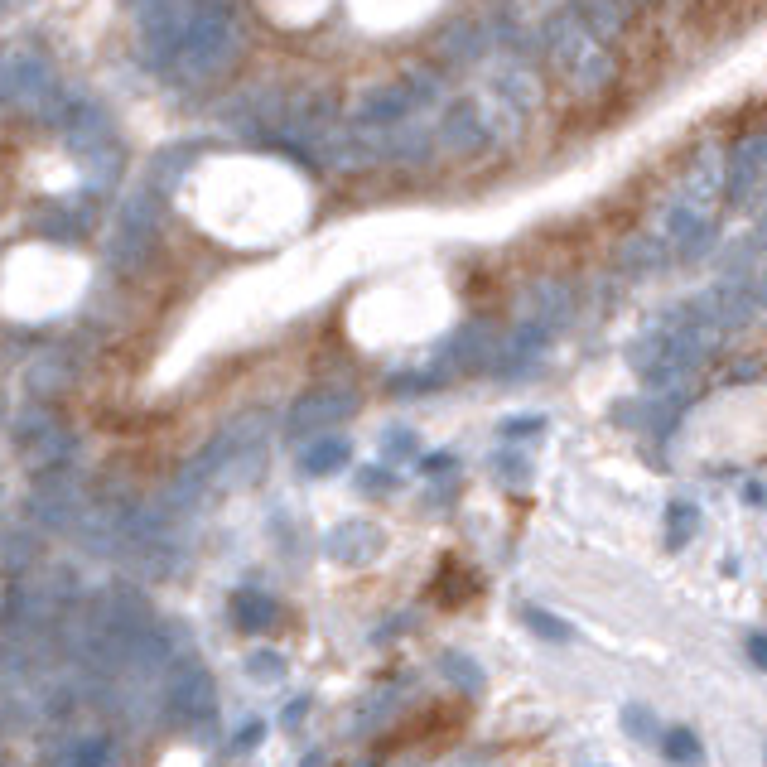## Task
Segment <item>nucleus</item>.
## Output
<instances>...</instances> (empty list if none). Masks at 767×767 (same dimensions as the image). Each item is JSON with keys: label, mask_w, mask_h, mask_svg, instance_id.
Segmentation results:
<instances>
[{"label": "nucleus", "mask_w": 767, "mask_h": 767, "mask_svg": "<svg viewBox=\"0 0 767 767\" xmlns=\"http://www.w3.org/2000/svg\"><path fill=\"white\" fill-rule=\"evenodd\" d=\"M661 758L671 767H705V739L690 729V724H671V729H661Z\"/></svg>", "instance_id": "1"}, {"label": "nucleus", "mask_w": 767, "mask_h": 767, "mask_svg": "<svg viewBox=\"0 0 767 767\" xmlns=\"http://www.w3.org/2000/svg\"><path fill=\"white\" fill-rule=\"evenodd\" d=\"M521 623L536 632L541 642H550V647H565V642H575L579 637V628L570 623V618L550 613V608H541V603H521Z\"/></svg>", "instance_id": "2"}, {"label": "nucleus", "mask_w": 767, "mask_h": 767, "mask_svg": "<svg viewBox=\"0 0 767 767\" xmlns=\"http://www.w3.org/2000/svg\"><path fill=\"white\" fill-rule=\"evenodd\" d=\"M695 531H700V507H695L690 497H676V502L666 507V550L681 555V550L695 541Z\"/></svg>", "instance_id": "3"}, {"label": "nucleus", "mask_w": 767, "mask_h": 767, "mask_svg": "<svg viewBox=\"0 0 767 767\" xmlns=\"http://www.w3.org/2000/svg\"><path fill=\"white\" fill-rule=\"evenodd\" d=\"M623 734L637 743H661V724L647 705H623Z\"/></svg>", "instance_id": "4"}, {"label": "nucleus", "mask_w": 767, "mask_h": 767, "mask_svg": "<svg viewBox=\"0 0 767 767\" xmlns=\"http://www.w3.org/2000/svg\"><path fill=\"white\" fill-rule=\"evenodd\" d=\"M444 666H454V676H459V685H464L468 695H478V690H483V676H478V666H473V661H464V657H449Z\"/></svg>", "instance_id": "5"}, {"label": "nucleus", "mask_w": 767, "mask_h": 767, "mask_svg": "<svg viewBox=\"0 0 767 767\" xmlns=\"http://www.w3.org/2000/svg\"><path fill=\"white\" fill-rule=\"evenodd\" d=\"M743 647H748V661H753L758 671H767V632H748Z\"/></svg>", "instance_id": "6"}, {"label": "nucleus", "mask_w": 767, "mask_h": 767, "mask_svg": "<svg viewBox=\"0 0 767 767\" xmlns=\"http://www.w3.org/2000/svg\"><path fill=\"white\" fill-rule=\"evenodd\" d=\"M763 758H767V743H763Z\"/></svg>", "instance_id": "7"}]
</instances>
